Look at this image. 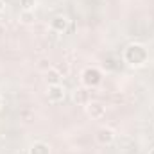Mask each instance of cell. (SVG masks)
Wrapping results in <instances>:
<instances>
[{"instance_id": "obj_8", "label": "cell", "mask_w": 154, "mask_h": 154, "mask_svg": "<svg viewBox=\"0 0 154 154\" xmlns=\"http://www.w3.org/2000/svg\"><path fill=\"white\" fill-rule=\"evenodd\" d=\"M29 154H50V145L45 142H34L29 147Z\"/></svg>"}, {"instance_id": "obj_4", "label": "cell", "mask_w": 154, "mask_h": 154, "mask_svg": "<svg viewBox=\"0 0 154 154\" xmlns=\"http://www.w3.org/2000/svg\"><path fill=\"white\" fill-rule=\"evenodd\" d=\"M115 138H116V133L111 127H108V125L99 127L97 133H95V142L99 145H111L115 142Z\"/></svg>"}, {"instance_id": "obj_12", "label": "cell", "mask_w": 154, "mask_h": 154, "mask_svg": "<svg viewBox=\"0 0 154 154\" xmlns=\"http://www.w3.org/2000/svg\"><path fill=\"white\" fill-rule=\"evenodd\" d=\"M48 68H52V65H50V61H48L47 57H41V59L38 61V70H41V72L45 74V72H47Z\"/></svg>"}, {"instance_id": "obj_13", "label": "cell", "mask_w": 154, "mask_h": 154, "mask_svg": "<svg viewBox=\"0 0 154 154\" xmlns=\"http://www.w3.org/2000/svg\"><path fill=\"white\" fill-rule=\"evenodd\" d=\"M4 9H5V2H4V0H0V14L4 13Z\"/></svg>"}, {"instance_id": "obj_16", "label": "cell", "mask_w": 154, "mask_h": 154, "mask_svg": "<svg viewBox=\"0 0 154 154\" xmlns=\"http://www.w3.org/2000/svg\"><path fill=\"white\" fill-rule=\"evenodd\" d=\"M152 113H154V109H152Z\"/></svg>"}, {"instance_id": "obj_6", "label": "cell", "mask_w": 154, "mask_h": 154, "mask_svg": "<svg viewBox=\"0 0 154 154\" xmlns=\"http://www.w3.org/2000/svg\"><path fill=\"white\" fill-rule=\"evenodd\" d=\"M68 25H70V20H68V16H65V14H56V16L50 20V23H48L50 31H52V32H57V34L66 32Z\"/></svg>"}, {"instance_id": "obj_5", "label": "cell", "mask_w": 154, "mask_h": 154, "mask_svg": "<svg viewBox=\"0 0 154 154\" xmlns=\"http://www.w3.org/2000/svg\"><path fill=\"white\" fill-rule=\"evenodd\" d=\"M84 109H86V115L90 118H93V120H100V118L106 116V106L99 100H90L84 106Z\"/></svg>"}, {"instance_id": "obj_9", "label": "cell", "mask_w": 154, "mask_h": 154, "mask_svg": "<svg viewBox=\"0 0 154 154\" xmlns=\"http://www.w3.org/2000/svg\"><path fill=\"white\" fill-rule=\"evenodd\" d=\"M74 100H75L77 104H81V106H86L90 100H88V91H86V88H77L75 91H74Z\"/></svg>"}, {"instance_id": "obj_14", "label": "cell", "mask_w": 154, "mask_h": 154, "mask_svg": "<svg viewBox=\"0 0 154 154\" xmlns=\"http://www.w3.org/2000/svg\"><path fill=\"white\" fill-rule=\"evenodd\" d=\"M2 106H4V99H2V95H0V109H2Z\"/></svg>"}, {"instance_id": "obj_11", "label": "cell", "mask_w": 154, "mask_h": 154, "mask_svg": "<svg viewBox=\"0 0 154 154\" xmlns=\"http://www.w3.org/2000/svg\"><path fill=\"white\" fill-rule=\"evenodd\" d=\"M22 11H34L36 7V0H20Z\"/></svg>"}, {"instance_id": "obj_15", "label": "cell", "mask_w": 154, "mask_h": 154, "mask_svg": "<svg viewBox=\"0 0 154 154\" xmlns=\"http://www.w3.org/2000/svg\"><path fill=\"white\" fill-rule=\"evenodd\" d=\"M149 154H154V147L152 149H149Z\"/></svg>"}, {"instance_id": "obj_2", "label": "cell", "mask_w": 154, "mask_h": 154, "mask_svg": "<svg viewBox=\"0 0 154 154\" xmlns=\"http://www.w3.org/2000/svg\"><path fill=\"white\" fill-rule=\"evenodd\" d=\"M81 82L84 88H97L102 82V72L97 66H86L81 72Z\"/></svg>"}, {"instance_id": "obj_3", "label": "cell", "mask_w": 154, "mask_h": 154, "mask_svg": "<svg viewBox=\"0 0 154 154\" xmlns=\"http://www.w3.org/2000/svg\"><path fill=\"white\" fill-rule=\"evenodd\" d=\"M45 95H47L48 102H52V104H59V102L65 100V97H66V90H65L63 84H50V86H47Z\"/></svg>"}, {"instance_id": "obj_10", "label": "cell", "mask_w": 154, "mask_h": 154, "mask_svg": "<svg viewBox=\"0 0 154 154\" xmlns=\"http://www.w3.org/2000/svg\"><path fill=\"white\" fill-rule=\"evenodd\" d=\"M20 22L23 25H32L36 22V16H34V11H22L20 13Z\"/></svg>"}, {"instance_id": "obj_7", "label": "cell", "mask_w": 154, "mask_h": 154, "mask_svg": "<svg viewBox=\"0 0 154 154\" xmlns=\"http://www.w3.org/2000/svg\"><path fill=\"white\" fill-rule=\"evenodd\" d=\"M61 81H63V74H61V70L59 68H48L47 72H45V82H47V86H50V84H61Z\"/></svg>"}, {"instance_id": "obj_1", "label": "cell", "mask_w": 154, "mask_h": 154, "mask_svg": "<svg viewBox=\"0 0 154 154\" xmlns=\"http://www.w3.org/2000/svg\"><path fill=\"white\" fill-rule=\"evenodd\" d=\"M122 59L127 66L131 68H140L149 61V48L143 43H129L124 52H122Z\"/></svg>"}]
</instances>
